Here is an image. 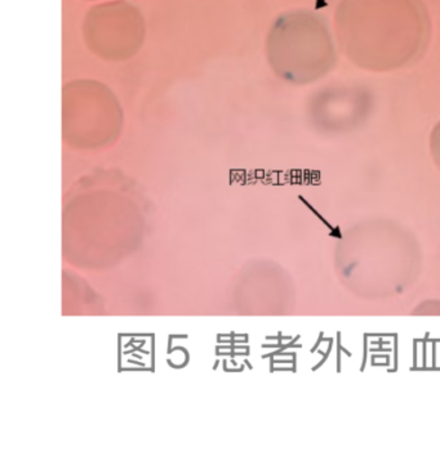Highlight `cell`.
<instances>
[{"label": "cell", "instance_id": "cell-1", "mask_svg": "<svg viewBox=\"0 0 440 461\" xmlns=\"http://www.w3.org/2000/svg\"><path fill=\"white\" fill-rule=\"evenodd\" d=\"M340 46L356 62H407L424 50L430 16L422 0H341Z\"/></svg>", "mask_w": 440, "mask_h": 461}]
</instances>
